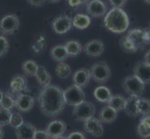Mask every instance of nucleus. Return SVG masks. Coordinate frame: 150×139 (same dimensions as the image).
I'll use <instances>...</instances> for the list:
<instances>
[{
  "mask_svg": "<svg viewBox=\"0 0 150 139\" xmlns=\"http://www.w3.org/2000/svg\"><path fill=\"white\" fill-rule=\"evenodd\" d=\"M59 86L48 85L42 88L38 96L40 110L44 115L52 118L64 110L65 102L64 99V94Z\"/></svg>",
  "mask_w": 150,
  "mask_h": 139,
  "instance_id": "1",
  "label": "nucleus"
},
{
  "mask_svg": "<svg viewBox=\"0 0 150 139\" xmlns=\"http://www.w3.org/2000/svg\"><path fill=\"white\" fill-rule=\"evenodd\" d=\"M103 26L114 34H123L130 26V20L125 10L112 8L103 19Z\"/></svg>",
  "mask_w": 150,
  "mask_h": 139,
  "instance_id": "2",
  "label": "nucleus"
},
{
  "mask_svg": "<svg viewBox=\"0 0 150 139\" xmlns=\"http://www.w3.org/2000/svg\"><path fill=\"white\" fill-rule=\"evenodd\" d=\"M144 85L143 82L134 74L125 77L122 82V86L125 92L130 96H135L140 97L144 92Z\"/></svg>",
  "mask_w": 150,
  "mask_h": 139,
  "instance_id": "3",
  "label": "nucleus"
},
{
  "mask_svg": "<svg viewBox=\"0 0 150 139\" xmlns=\"http://www.w3.org/2000/svg\"><path fill=\"white\" fill-rule=\"evenodd\" d=\"M91 76L97 83L103 84L110 79L111 71L109 66L105 61H98L91 68Z\"/></svg>",
  "mask_w": 150,
  "mask_h": 139,
  "instance_id": "4",
  "label": "nucleus"
},
{
  "mask_svg": "<svg viewBox=\"0 0 150 139\" xmlns=\"http://www.w3.org/2000/svg\"><path fill=\"white\" fill-rule=\"evenodd\" d=\"M64 99L65 104L70 106H76L80 104L81 102L85 101V93L82 88L72 85L63 92Z\"/></svg>",
  "mask_w": 150,
  "mask_h": 139,
  "instance_id": "5",
  "label": "nucleus"
},
{
  "mask_svg": "<svg viewBox=\"0 0 150 139\" xmlns=\"http://www.w3.org/2000/svg\"><path fill=\"white\" fill-rule=\"evenodd\" d=\"M95 114V107L89 101H83L80 104L74 107L73 116L76 121L86 122Z\"/></svg>",
  "mask_w": 150,
  "mask_h": 139,
  "instance_id": "6",
  "label": "nucleus"
},
{
  "mask_svg": "<svg viewBox=\"0 0 150 139\" xmlns=\"http://www.w3.org/2000/svg\"><path fill=\"white\" fill-rule=\"evenodd\" d=\"M20 27V20L14 14H8L0 20V32L3 34H12Z\"/></svg>",
  "mask_w": 150,
  "mask_h": 139,
  "instance_id": "7",
  "label": "nucleus"
},
{
  "mask_svg": "<svg viewBox=\"0 0 150 139\" xmlns=\"http://www.w3.org/2000/svg\"><path fill=\"white\" fill-rule=\"evenodd\" d=\"M86 11L89 16L100 18L107 13V6L102 0H91L86 5Z\"/></svg>",
  "mask_w": 150,
  "mask_h": 139,
  "instance_id": "8",
  "label": "nucleus"
},
{
  "mask_svg": "<svg viewBox=\"0 0 150 139\" xmlns=\"http://www.w3.org/2000/svg\"><path fill=\"white\" fill-rule=\"evenodd\" d=\"M83 51L88 56L97 58V57L102 56L103 53L105 52V45H103L102 40L92 39L84 45Z\"/></svg>",
  "mask_w": 150,
  "mask_h": 139,
  "instance_id": "9",
  "label": "nucleus"
},
{
  "mask_svg": "<svg viewBox=\"0 0 150 139\" xmlns=\"http://www.w3.org/2000/svg\"><path fill=\"white\" fill-rule=\"evenodd\" d=\"M52 29L58 34H64L71 30L73 24H72V19L69 16L63 15V16L57 17L52 22Z\"/></svg>",
  "mask_w": 150,
  "mask_h": 139,
  "instance_id": "10",
  "label": "nucleus"
},
{
  "mask_svg": "<svg viewBox=\"0 0 150 139\" xmlns=\"http://www.w3.org/2000/svg\"><path fill=\"white\" fill-rule=\"evenodd\" d=\"M35 106V99L33 96L26 94H20L16 96L15 99V107L22 112H28Z\"/></svg>",
  "mask_w": 150,
  "mask_h": 139,
  "instance_id": "11",
  "label": "nucleus"
},
{
  "mask_svg": "<svg viewBox=\"0 0 150 139\" xmlns=\"http://www.w3.org/2000/svg\"><path fill=\"white\" fill-rule=\"evenodd\" d=\"M133 74L138 77L144 85L150 84V65L144 61H138L134 65Z\"/></svg>",
  "mask_w": 150,
  "mask_h": 139,
  "instance_id": "12",
  "label": "nucleus"
},
{
  "mask_svg": "<svg viewBox=\"0 0 150 139\" xmlns=\"http://www.w3.org/2000/svg\"><path fill=\"white\" fill-rule=\"evenodd\" d=\"M83 128L87 133H89L91 136L96 137L102 136L103 133V127L102 122H100L99 119H96L94 117H92L91 119L84 122Z\"/></svg>",
  "mask_w": 150,
  "mask_h": 139,
  "instance_id": "13",
  "label": "nucleus"
},
{
  "mask_svg": "<svg viewBox=\"0 0 150 139\" xmlns=\"http://www.w3.org/2000/svg\"><path fill=\"white\" fill-rule=\"evenodd\" d=\"M91 79V71L86 68H81L76 71L73 75V85L80 87V88H84L90 84Z\"/></svg>",
  "mask_w": 150,
  "mask_h": 139,
  "instance_id": "14",
  "label": "nucleus"
},
{
  "mask_svg": "<svg viewBox=\"0 0 150 139\" xmlns=\"http://www.w3.org/2000/svg\"><path fill=\"white\" fill-rule=\"evenodd\" d=\"M35 132V127L29 122H23L19 127L15 128V133L18 139H34Z\"/></svg>",
  "mask_w": 150,
  "mask_h": 139,
  "instance_id": "15",
  "label": "nucleus"
},
{
  "mask_svg": "<svg viewBox=\"0 0 150 139\" xmlns=\"http://www.w3.org/2000/svg\"><path fill=\"white\" fill-rule=\"evenodd\" d=\"M9 87L13 95L23 94L24 90H27V79L23 75H15L10 81Z\"/></svg>",
  "mask_w": 150,
  "mask_h": 139,
  "instance_id": "16",
  "label": "nucleus"
},
{
  "mask_svg": "<svg viewBox=\"0 0 150 139\" xmlns=\"http://www.w3.org/2000/svg\"><path fill=\"white\" fill-rule=\"evenodd\" d=\"M65 130H66L65 122H64L63 121L55 120L49 123L47 129H46V132H47L50 138H53L56 136H63Z\"/></svg>",
  "mask_w": 150,
  "mask_h": 139,
  "instance_id": "17",
  "label": "nucleus"
},
{
  "mask_svg": "<svg viewBox=\"0 0 150 139\" xmlns=\"http://www.w3.org/2000/svg\"><path fill=\"white\" fill-rule=\"evenodd\" d=\"M127 36L130 38L138 49H143L146 46L144 41V30L142 29H132L128 32Z\"/></svg>",
  "mask_w": 150,
  "mask_h": 139,
  "instance_id": "18",
  "label": "nucleus"
},
{
  "mask_svg": "<svg viewBox=\"0 0 150 139\" xmlns=\"http://www.w3.org/2000/svg\"><path fill=\"white\" fill-rule=\"evenodd\" d=\"M91 19L87 14H82V13L76 14L72 19V24H73V26L79 30L87 29L91 25Z\"/></svg>",
  "mask_w": 150,
  "mask_h": 139,
  "instance_id": "19",
  "label": "nucleus"
},
{
  "mask_svg": "<svg viewBox=\"0 0 150 139\" xmlns=\"http://www.w3.org/2000/svg\"><path fill=\"white\" fill-rule=\"evenodd\" d=\"M139 97L135 96H130L126 99L125 107H124V110H125L126 114L131 117H138L139 113L137 110V102Z\"/></svg>",
  "mask_w": 150,
  "mask_h": 139,
  "instance_id": "20",
  "label": "nucleus"
},
{
  "mask_svg": "<svg viewBox=\"0 0 150 139\" xmlns=\"http://www.w3.org/2000/svg\"><path fill=\"white\" fill-rule=\"evenodd\" d=\"M100 122L102 123H111L115 122L117 117V111H116L111 107L106 106L103 108L102 110L100 111Z\"/></svg>",
  "mask_w": 150,
  "mask_h": 139,
  "instance_id": "21",
  "label": "nucleus"
},
{
  "mask_svg": "<svg viewBox=\"0 0 150 139\" xmlns=\"http://www.w3.org/2000/svg\"><path fill=\"white\" fill-rule=\"evenodd\" d=\"M50 57L52 58V59L58 61V62H64L65 59H68L69 55L67 53L64 45H58L51 48Z\"/></svg>",
  "mask_w": 150,
  "mask_h": 139,
  "instance_id": "22",
  "label": "nucleus"
},
{
  "mask_svg": "<svg viewBox=\"0 0 150 139\" xmlns=\"http://www.w3.org/2000/svg\"><path fill=\"white\" fill-rule=\"evenodd\" d=\"M93 96L97 101H99L101 103H106L107 104L109 99L111 98L112 94L108 87L101 85V86H98L94 90Z\"/></svg>",
  "mask_w": 150,
  "mask_h": 139,
  "instance_id": "23",
  "label": "nucleus"
},
{
  "mask_svg": "<svg viewBox=\"0 0 150 139\" xmlns=\"http://www.w3.org/2000/svg\"><path fill=\"white\" fill-rule=\"evenodd\" d=\"M35 78H37L39 85L44 88V87L50 85L51 82V76L48 73V71L45 69L43 66H38V69L35 74Z\"/></svg>",
  "mask_w": 150,
  "mask_h": 139,
  "instance_id": "24",
  "label": "nucleus"
},
{
  "mask_svg": "<svg viewBox=\"0 0 150 139\" xmlns=\"http://www.w3.org/2000/svg\"><path fill=\"white\" fill-rule=\"evenodd\" d=\"M126 103V98L121 95H115L112 96L111 98L108 101V106L111 107L112 109H114L116 111H120L124 110Z\"/></svg>",
  "mask_w": 150,
  "mask_h": 139,
  "instance_id": "25",
  "label": "nucleus"
},
{
  "mask_svg": "<svg viewBox=\"0 0 150 139\" xmlns=\"http://www.w3.org/2000/svg\"><path fill=\"white\" fill-rule=\"evenodd\" d=\"M15 99H16V97H15V95H13L12 93L5 92L3 93L2 99L1 102H0V107L8 110H12L15 107Z\"/></svg>",
  "mask_w": 150,
  "mask_h": 139,
  "instance_id": "26",
  "label": "nucleus"
},
{
  "mask_svg": "<svg viewBox=\"0 0 150 139\" xmlns=\"http://www.w3.org/2000/svg\"><path fill=\"white\" fill-rule=\"evenodd\" d=\"M64 46L69 56H72V57L79 56L82 52V45L79 41H76V40L68 41V42L65 43Z\"/></svg>",
  "mask_w": 150,
  "mask_h": 139,
  "instance_id": "27",
  "label": "nucleus"
},
{
  "mask_svg": "<svg viewBox=\"0 0 150 139\" xmlns=\"http://www.w3.org/2000/svg\"><path fill=\"white\" fill-rule=\"evenodd\" d=\"M55 73L60 79H66L67 77H69L71 75L72 69L67 63L59 62L55 68Z\"/></svg>",
  "mask_w": 150,
  "mask_h": 139,
  "instance_id": "28",
  "label": "nucleus"
},
{
  "mask_svg": "<svg viewBox=\"0 0 150 139\" xmlns=\"http://www.w3.org/2000/svg\"><path fill=\"white\" fill-rule=\"evenodd\" d=\"M120 45L121 46V48L127 53H135L138 50L136 45H134V43L127 36V35H123V36L120 37Z\"/></svg>",
  "mask_w": 150,
  "mask_h": 139,
  "instance_id": "29",
  "label": "nucleus"
},
{
  "mask_svg": "<svg viewBox=\"0 0 150 139\" xmlns=\"http://www.w3.org/2000/svg\"><path fill=\"white\" fill-rule=\"evenodd\" d=\"M23 73L28 76H35L38 69V65L35 60H26L22 65Z\"/></svg>",
  "mask_w": 150,
  "mask_h": 139,
  "instance_id": "30",
  "label": "nucleus"
},
{
  "mask_svg": "<svg viewBox=\"0 0 150 139\" xmlns=\"http://www.w3.org/2000/svg\"><path fill=\"white\" fill-rule=\"evenodd\" d=\"M137 110L139 115L146 116L150 114V100L147 98L139 97L137 102Z\"/></svg>",
  "mask_w": 150,
  "mask_h": 139,
  "instance_id": "31",
  "label": "nucleus"
},
{
  "mask_svg": "<svg viewBox=\"0 0 150 139\" xmlns=\"http://www.w3.org/2000/svg\"><path fill=\"white\" fill-rule=\"evenodd\" d=\"M10 116H11L10 110H5L0 107V127H4L9 124Z\"/></svg>",
  "mask_w": 150,
  "mask_h": 139,
  "instance_id": "32",
  "label": "nucleus"
},
{
  "mask_svg": "<svg viewBox=\"0 0 150 139\" xmlns=\"http://www.w3.org/2000/svg\"><path fill=\"white\" fill-rule=\"evenodd\" d=\"M24 122L23 116L18 112H14L11 113V116H10V121H9V124L11 125L13 128H17L21 124H23Z\"/></svg>",
  "mask_w": 150,
  "mask_h": 139,
  "instance_id": "33",
  "label": "nucleus"
},
{
  "mask_svg": "<svg viewBox=\"0 0 150 139\" xmlns=\"http://www.w3.org/2000/svg\"><path fill=\"white\" fill-rule=\"evenodd\" d=\"M8 48H9V43L8 39L5 36H3V35H0V58L8 53Z\"/></svg>",
  "mask_w": 150,
  "mask_h": 139,
  "instance_id": "34",
  "label": "nucleus"
},
{
  "mask_svg": "<svg viewBox=\"0 0 150 139\" xmlns=\"http://www.w3.org/2000/svg\"><path fill=\"white\" fill-rule=\"evenodd\" d=\"M137 133L142 139H148L150 137V128L142 125L139 123L137 126Z\"/></svg>",
  "mask_w": 150,
  "mask_h": 139,
  "instance_id": "35",
  "label": "nucleus"
},
{
  "mask_svg": "<svg viewBox=\"0 0 150 139\" xmlns=\"http://www.w3.org/2000/svg\"><path fill=\"white\" fill-rule=\"evenodd\" d=\"M65 139H86L84 133H82L81 132L76 131V132H72L69 133L68 136L65 137Z\"/></svg>",
  "mask_w": 150,
  "mask_h": 139,
  "instance_id": "36",
  "label": "nucleus"
},
{
  "mask_svg": "<svg viewBox=\"0 0 150 139\" xmlns=\"http://www.w3.org/2000/svg\"><path fill=\"white\" fill-rule=\"evenodd\" d=\"M34 139H50V137L46 131L37 130V132H35V133Z\"/></svg>",
  "mask_w": 150,
  "mask_h": 139,
  "instance_id": "37",
  "label": "nucleus"
},
{
  "mask_svg": "<svg viewBox=\"0 0 150 139\" xmlns=\"http://www.w3.org/2000/svg\"><path fill=\"white\" fill-rule=\"evenodd\" d=\"M128 0H109L110 4L113 6V8H122L126 5Z\"/></svg>",
  "mask_w": 150,
  "mask_h": 139,
  "instance_id": "38",
  "label": "nucleus"
},
{
  "mask_svg": "<svg viewBox=\"0 0 150 139\" xmlns=\"http://www.w3.org/2000/svg\"><path fill=\"white\" fill-rule=\"evenodd\" d=\"M89 0H68V4L70 7H79L81 5H87Z\"/></svg>",
  "mask_w": 150,
  "mask_h": 139,
  "instance_id": "39",
  "label": "nucleus"
},
{
  "mask_svg": "<svg viewBox=\"0 0 150 139\" xmlns=\"http://www.w3.org/2000/svg\"><path fill=\"white\" fill-rule=\"evenodd\" d=\"M139 123H141L142 125L146 126V127H147V128H150V114H149V115H146V116H144V117H143Z\"/></svg>",
  "mask_w": 150,
  "mask_h": 139,
  "instance_id": "40",
  "label": "nucleus"
},
{
  "mask_svg": "<svg viewBox=\"0 0 150 139\" xmlns=\"http://www.w3.org/2000/svg\"><path fill=\"white\" fill-rule=\"evenodd\" d=\"M144 41L146 45L150 44V29H144Z\"/></svg>",
  "mask_w": 150,
  "mask_h": 139,
  "instance_id": "41",
  "label": "nucleus"
},
{
  "mask_svg": "<svg viewBox=\"0 0 150 139\" xmlns=\"http://www.w3.org/2000/svg\"><path fill=\"white\" fill-rule=\"evenodd\" d=\"M27 1L32 5V6H35V7H40L42 6V5L47 1V0H27Z\"/></svg>",
  "mask_w": 150,
  "mask_h": 139,
  "instance_id": "42",
  "label": "nucleus"
},
{
  "mask_svg": "<svg viewBox=\"0 0 150 139\" xmlns=\"http://www.w3.org/2000/svg\"><path fill=\"white\" fill-rule=\"evenodd\" d=\"M144 62H146V64L150 65V49L146 51V53L144 54Z\"/></svg>",
  "mask_w": 150,
  "mask_h": 139,
  "instance_id": "43",
  "label": "nucleus"
},
{
  "mask_svg": "<svg viewBox=\"0 0 150 139\" xmlns=\"http://www.w3.org/2000/svg\"><path fill=\"white\" fill-rule=\"evenodd\" d=\"M4 137V131H3V127H0V139H3Z\"/></svg>",
  "mask_w": 150,
  "mask_h": 139,
  "instance_id": "44",
  "label": "nucleus"
},
{
  "mask_svg": "<svg viewBox=\"0 0 150 139\" xmlns=\"http://www.w3.org/2000/svg\"><path fill=\"white\" fill-rule=\"evenodd\" d=\"M50 139H65V137L64 136H56V137L50 138Z\"/></svg>",
  "mask_w": 150,
  "mask_h": 139,
  "instance_id": "45",
  "label": "nucleus"
},
{
  "mask_svg": "<svg viewBox=\"0 0 150 139\" xmlns=\"http://www.w3.org/2000/svg\"><path fill=\"white\" fill-rule=\"evenodd\" d=\"M2 96H3V92L0 90V102H1V99H2Z\"/></svg>",
  "mask_w": 150,
  "mask_h": 139,
  "instance_id": "46",
  "label": "nucleus"
},
{
  "mask_svg": "<svg viewBox=\"0 0 150 139\" xmlns=\"http://www.w3.org/2000/svg\"><path fill=\"white\" fill-rule=\"evenodd\" d=\"M50 2H52V3H55V2H58V1H60V0H49Z\"/></svg>",
  "mask_w": 150,
  "mask_h": 139,
  "instance_id": "47",
  "label": "nucleus"
},
{
  "mask_svg": "<svg viewBox=\"0 0 150 139\" xmlns=\"http://www.w3.org/2000/svg\"><path fill=\"white\" fill-rule=\"evenodd\" d=\"M144 2H146L147 4H150V0H144Z\"/></svg>",
  "mask_w": 150,
  "mask_h": 139,
  "instance_id": "48",
  "label": "nucleus"
},
{
  "mask_svg": "<svg viewBox=\"0 0 150 139\" xmlns=\"http://www.w3.org/2000/svg\"><path fill=\"white\" fill-rule=\"evenodd\" d=\"M149 29H150V27H149Z\"/></svg>",
  "mask_w": 150,
  "mask_h": 139,
  "instance_id": "49",
  "label": "nucleus"
}]
</instances>
